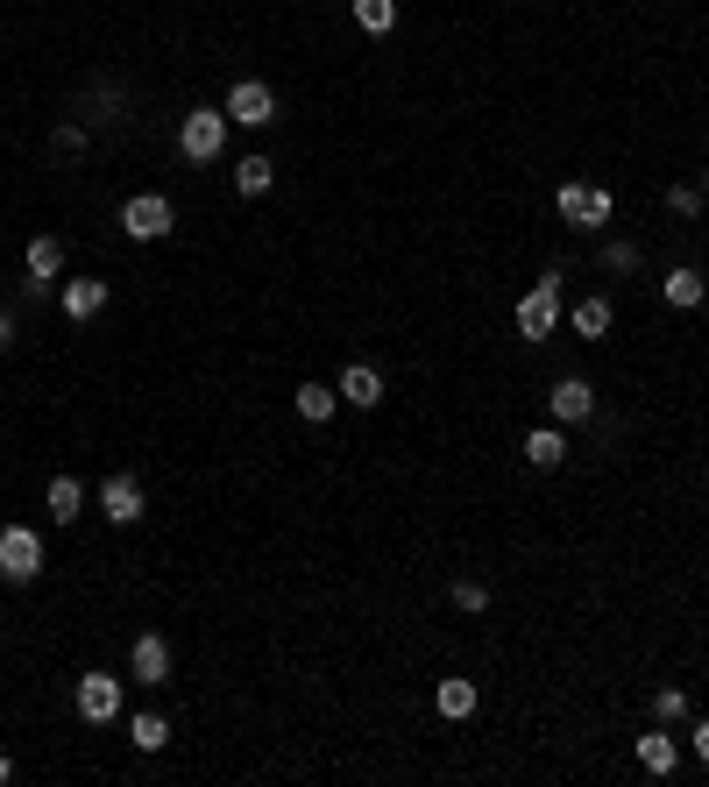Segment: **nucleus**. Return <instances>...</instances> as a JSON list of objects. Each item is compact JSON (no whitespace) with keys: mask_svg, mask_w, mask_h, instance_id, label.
<instances>
[{"mask_svg":"<svg viewBox=\"0 0 709 787\" xmlns=\"http://www.w3.org/2000/svg\"><path fill=\"white\" fill-rule=\"evenodd\" d=\"M561 284H568V263H553V270L519 298V334L525 341H546L553 326H561Z\"/></svg>","mask_w":709,"mask_h":787,"instance_id":"nucleus-1","label":"nucleus"},{"mask_svg":"<svg viewBox=\"0 0 709 787\" xmlns=\"http://www.w3.org/2000/svg\"><path fill=\"white\" fill-rule=\"evenodd\" d=\"M43 574V532L36 525H0V582L29 589Z\"/></svg>","mask_w":709,"mask_h":787,"instance_id":"nucleus-2","label":"nucleus"},{"mask_svg":"<svg viewBox=\"0 0 709 787\" xmlns=\"http://www.w3.org/2000/svg\"><path fill=\"white\" fill-rule=\"evenodd\" d=\"M227 128H235V121H227L220 107H191L185 121H178V149H185V164H214L220 149H227Z\"/></svg>","mask_w":709,"mask_h":787,"instance_id":"nucleus-3","label":"nucleus"},{"mask_svg":"<svg viewBox=\"0 0 709 787\" xmlns=\"http://www.w3.org/2000/svg\"><path fill=\"white\" fill-rule=\"evenodd\" d=\"M227 121H242V128H270L277 121V92L263 86V79H235L227 86V100H220Z\"/></svg>","mask_w":709,"mask_h":787,"instance_id":"nucleus-4","label":"nucleus"},{"mask_svg":"<svg viewBox=\"0 0 709 787\" xmlns=\"http://www.w3.org/2000/svg\"><path fill=\"white\" fill-rule=\"evenodd\" d=\"M121 227H128V242H164L170 227H178V214H170L164 191H136V199L121 206Z\"/></svg>","mask_w":709,"mask_h":787,"instance_id":"nucleus-5","label":"nucleus"},{"mask_svg":"<svg viewBox=\"0 0 709 787\" xmlns=\"http://www.w3.org/2000/svg\"><path fill=\"white\" fill-rule=\"evenodd\" d=\"M553 206H561L568 227H603L610 220V191L603 185H561V191H553Z\"/></svg>","mask_w":709,"mask_h":787,"instance_id":"nucleus-6","label":"nucleus"},{"mask_svg":"<svg viewBox=\"0 0 709 787\" xmlns=\"http://www.w3.org/2000/svg\"><path fill=\"white\" fill-rule=\"evenodd\" d=\"M546 412H553V426H589V419H597V391H589L582 376H561L546 391Z\"/></svg>","mask_w":709,"mask_h":787,"instance_id":"nucleus-7","label":"nucleus"},{"mask_svg":"<svg viewBox=\"0 0 709 787\" xmlns=\"http://www.w3.org/2000/svg\"><path fill=\"white\" fill-rule=\"evenodd\" d=\"M107 298H114V284H100V277H71L65 292H57V313L79 326V319H100V313H107Z\"/></svg>","mask_w":709,"mask_h":787,"instance_id":"nucleus-8","label":"nucleus"},{"mask_svg":"<svg viewBox=\"0 0 709 787\" xmlns=\"http://www.w3.org/2000/svg\"><path fill=\"white\" fill-rule=\"evenodd\" d=\"M128 675H136L142 688H164V681H170V639H164V631H142V639H136V652H128Z\"/></svg>","mask_w":709,"mask_h":787,"instance_id":"nucleus-9","label":"nucleus"},{"mask_svg":"<svg viewBox=\"0 0 709 787\" xmlns=\"http://www.w3.org/2000/svg\"><path fill=\"white\" fill-rule=\"evenodd\" d=\"M79 717L86 724H114V717H121V675H86L79 681Z\"/></svg>","mask_w":709,"mask_h":787,"instance_id":"nucleus-10","label":"nucleus"},{"mask_svg":"<svg viewBox=\"0 0 709 787\" xmlns=\"http://www.w3.org/2000/svg\"><path fill=\"white\" fill-rule=\"evenodd\" d=\"M334 391H341V405H355V412H376V405H383V370H376V362H348Z\"/></svg>","mask_w":709,"mask_h":787,"instance_id":"nucleus-11","label":"nucleus"},{"mask_svg":"<svg viewBox=\"0 0 709 787\" xmlns=\"http://www.w3.org/2000/svg\"><path fill=\"white\" fill-rule=\"evenodd\" d=\"M100 511L114 518V525H136V518H142V483H136V475H107V483H100Z\"/></svg>","mask_w":709,"mask_h":787,"instance_id":"nucleus-12","label":"nucleus"},{"mask_svg":"<svg viewBox=\"0 0 709 787\" xmlns=\"http://www.w3.org/2000/svg\"><path fill=\"white\" fill-rule=\"evenodd\" d=\"M79 114H86L92 128H107V136H114V128L128 121V100H121V86H114V79H100V86H92L86 100H79Z\"/></svg>","mask_w":709,"mask_h":787,"instance_id":"nucleus-13","label":"nucleus"},{"mask_svg":"<svg viewBox=\"0 0 709 787\" xmlns=\"http://www.w3.org/2000/svg\"><path fill=\"white\" fill-rule=\"evenodd\" d=\"M568 326H574L582 341H603L610 326H618V305H610V298H574V305H568Z\"/></svg>","mask_w":709,"mask_h":787,"instance_id":"nucleus-14","label":"nucleus"},{"mask_svg":"<svg viewBox=\"0 0 709 787\" xmlns=\"http://www.w3.org/2000/svg\"><path fill=\"white\" fill-rule=\"evenodd\" d=\"M433 702H440V717H447V724H462V717H475L483 688H475V681H462V675H447V681L433 688Z\"/></svg>","mask_w":709,"mask_h":787,"instance_id":"nucleus-15","label":"nucleus"},{"mask_svg":"<svg viewBox=\"0 0 709 787\" xmlns=\"http://www.w3.org/2000/svg\"><path fill=\"white\" fill-rule=\"evenodd\" d=\"M639 766H646L653 780H667V774L681 766V745L667 738V731H646V738H639Z\"/></svg>","mask_w":709,"mask_h":787,"instance_id":"nucleus-16","label":"nucleus"},{"mask_svg":"<svg viewBox=\"0 0 709 787\" xmlns=\"http://www.w3.org/2000/svg\"><path fill=\"white\" fill-rule=\"evenodd\" d=\"M525 462H532V469H561V462H568L561 426H532V433H525Z\"/></svg>","mask_w":709,"mask_h":787,"instance_id":"nucleus-17","label":"nucleus"},{"mask_svg":"<svg viewBox=\"0 0 709 787\" xmlns=\"http://www.w3.org/2000/svg\"><path fill=\"white\" fill-rule=\"evenodd\" d=\"M29 277H36V284H57V277H65V242H57V235H36V242H29Z\"/></svg>","mask_w":709,"mask_h":787,"instance_id":"nucleus-18","label":"nucleus"},{"mask_svg":"<svg viewBox=\"0 0 709 787\" xmlns=\"http://www.w3.org/2000/svg\"><path fill=\"white\" fill-rule=\"evenodd\" d=\"M660 298H667V305H681V313H696V305L709 298V284H702V270H667Z\"/></svg>","mask_w":709,"mask_h":787,"instance_id":"nucleus-19","label":"nucleus"},{"mask_svg":"<svg viewBox=\"0 0 709 787\" xmlns=\"http://www.w3.org/2000/svg\"><path fill=\"white\" fill-rule=\"evenodd\" d=\"M341 412V391L334 383H298V419H313V426H327Z\"/></svg>","mask_w":709,"mask_h":787,"instance_id":"nucleus-20","label":"nucleus"},{"mask_svg":"<svg viewBox=\"0 0 709 787\" xmlns=\"http://www.w3.org/2000/svg\"><path fill=\"white\" fill-rule=\"evenodd\" d=\"M128 745H136V752H164V745H170V724L157 717V709H142V717H128Z\"/></svg>","mask_w":709,"mask_h":787,"instance_id":"nucleus-21","label":"nucleus"},{"mask_svg":"<svg viewBox=\"0 0 709 787\" xmlns=\"http://www.w3.org/2000/svg\"><path fill=\"white\" fill-rule=\"evenodd\" d=\"M79 511H86V490H79V475H57V483H50V518H57V525H71Z\"/></svg>","mask_w":709,"mask_h":787,"instance_id":"nucleus-22","label":"nucleus"},{"mask_svg":"<svg viewBox=\"0 0 709 787\" xmlns=\"http://www.w3.org/2000/svg\"><path fill=\"white\" fill-rule=\"evenodd\" d=\"M270 178H277V164H270V157H242V164H235V191H242V199L270 191Z\"/></svg>","mask_w":709,"mask_h":787,"instance_id":"nucleus-23","label":"nucleus"},{"mask_svg":"<svg viewBox=\"0 0 709 787\" xmlns=\"http://www.w3.org/2000/svg\"><path fill=\"white\" fill-rule=\"evenodd\" d=\"M447 597H454V610L483 618V610H490V582H475V574H454V589H447Z\"/></svg>","mask_w":709,"mask_h":787,"instance_id":"nucleus-24","label":"nucleus"},{"mask_svg":"<svg viewBox=\"0 0 709 787\" xmlns=\"http://www.w3.org/2000/svg\"><path fill=\"white\" fill-rule=\"evenodd\" d=\"M355 22L370 36H391L397 29V0H355Z\"/></svg>","mask_w":709,"mask_h":787,"instance_id":"nucleus-25","label":"nucleus"},{"mask_svg":"<svg viewBox=\"0 0 709 787\" xmlns=\"http://www.w3.org/2000/svg\"><path fill=\"white\" fill-rule=\"evenodd\" d=\"M639 256H646L639 242H603V270L610 277H631V270H639Z\"/></svg>","mask_w":709,"mask_h":787,"instance_id":"nucleus-26","label":"nucleus"},{"mask_svg":"<svg viewBox=\"0 0 709 787\" xmlns=\"http://www.w3.org/2000/svg\"><path fill=\"white\" fill-rule=\"evenodd\" d=\"M653 717H660V724H681V717H688V688H660V696H653Z\"/></svg>","mask_w":709,"mask_h":787,"instance_id":"nucleus-27","label":"nucleus"},{"mask_svg":"<svg viewBox=\"0 0 709 787\" xmlns=\"http://www.w3.org/2000/svg\"><path fill=\"white\" fill-rule=\"evenodd\" d=\"M667 214H702V185H667Z\"/></svg>","mask_w":709,"mask_h":787,"instance_id":"nucleus-28","label":"nucleus"},{"mask_svg":"<svg viewBox=\"0 0 709 787\" xmlns=\"http://www.w3.org/2000/svg\"><path fill=\"white\" fill-rule=\"evenodd\" d=\"M50 142H57V149H71V157H79V149H86V121H57V128H50Z\"/></svg>","mask_w":709,"mask_h":787,"instance_id":"nucleus-29","label":"nucleus"},{"mask_svg":"<svg viewBox=\"0 0 709 787\" xmlns=\"http://www.w3.org/2000/svg\"><path fill=\"white\" fill-rule=\"evenodd\" d=\"M14 341H22V334H14V313H0V355H8Z\"/></svg>","mask_w":709,"mask_h":787,"instance_id":"nucleus-30","label":"nucleus"},{"mask_svg":"<svg viewBox=\"0 0 709 787\" xmlns=\"http://www.w3.org/2000/svg\"><path fill=\"white\" fill-rule=\"evenodd\" d=\"M696 759H702V766H709V717H702V724H696Z\"/></svg>","mask_w":709,"mask_h":787,"instance_id":"nucleus-31","label":"nucleus"},{"mask_svg":"<svg viewBox=\"0 0 709 787\" xmlns=\"http://www.w3.org/2000/svg\"><path fill=\"white\" fill-rule=\"evenodd\" d=\"M8 780H14V759H8V752H0V787H8Z\"/></svg>","mask_w":709,"mask_h":787,"instance_id":"nucleus-32","label":"nucleus"}]
</instances>
